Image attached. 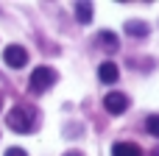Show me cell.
Wrapping results in <instances>:
<instances>
[{
  "label": "cell",
  "instance_id": "6da1fadb",
  "mask_svg": "<svg viewBox=\"0 0 159 156\" xmlns=\"http://www.w3.org/2000/svg\"><path fill=\"white\" fill-rule=\"evenodd\" d=\"M36 117H39V112L31 106V103H17L11 112H8V128L11 131H17V134H31L34 128H36Z\"/></svg>",
  "mask_w": 159,
  "mask_h": 156
},
{
  "label": "cell",
  "instance_id": "7a4b0ae2",
  "mask_svg": "<svg viewBox=\"0 0 159 156\" xmlns=\"http://www.w3.org/2000/svg\"><path fill=\"white\" fill-rule=\"evenodd\" d=\"M56 78H59V73L53 67H36L31 73V89L34 92H45V89H50L56 84Z\"/></svg>",
  "mask_w": 159,
  "mask_h": 156
},
{
  "label": "cell",
  "instance_id": "3957f363",
  "mask_svg": "<svg viewBox=\"0 0 159 156\" xmlns=\"http://www.w3.org/2000/svg\"><path fill=\"white\" fill-rule=\"evenodd\" d=\"M3 61H6L8 67L20 70V67H25V64H28V50H25L22 45H8V47L3 50Z\"/></svg>",
  "mask_w": 159,
  "mask_h": 156
},
{
  "label": "cell",
  "instance_id": "277c9868",
  "mask_svg": "<svg viewBox=\"0 0 159 156\" xmlns=\"http://www.w3.org/2000/svg\"><path fill=\"white\" fill-rule=\"evenodd\" d=\"M103 106H106L109 114H123V112L129 109V98H126L123 92H109V95L103 98Z\"/></svg>",
  "mask_w": 159,
  "mask_h": 156
},
{
  "label": "cell",
  "instance_id": "5b68a950",
  "mask_svg": "<svg viewBox=\"0 0 159 156\" xmlns=\"http://www.w3.org/2000/svg\"><path fill=\"white\" fill-rule=\"evenodd\" d=\"M98 78H101L103 84H115V81L120 78V70H117V64H115V61H103V64L98 67Z\"/></svg>",
  "mask_w": 159,
  "mask_h": 156
},
{
  "label": "cell",
  "instance_id": "8992f818",
  "mask_svg": "<svg viewBox=\"0 0 159 156\" xmlns=\"http://www.w3.org/2000/svg\"><path fill=\"white\" fill-rule=\"evenodd\" d=\"M112 156H143V151L134 142H115L112 145Z\"/></svg>",
  "mask_w": 159,
  "mask_h": 156
},
{
  "label": "cell",
  "instance_id": "52a82bcc",
  "mask_svg": "<svg viewBox=\"0 0 159 156\" xmlns=\"http://www.w3.org/2000/svg\"><path fill=\"white\" fill-rule=\"evenodd\" d=\"M75 20L87 25V22L92 20V3H78V6H75Z\"/></svg>",
  "mask_w": 159,
  "mask_h": 156
},
{
  "label": "cell",
  "instance_id": "ba28073f",
  "mask_svg": "<svg viewBox=\"0 0 159 156\" xmlns=\"http://www.w3.org/2000/svg\"><path fill=\"white\" fill-rule=\"evenodd\" d=\"M126 31H129L131 36H145V33H148V25H145V22H126Z\"/></svg>",
  "mask_w": 159,
  "mask_h": 156
},
{
  "label": "cell",
  "instance_id": "9c48e42d",
  "mask_svg": "<svg viewBox=\"0 0 159 156\" xmlns=\"http://www.w3.org/2000/svg\"><path fill=\"white\" fill-rule=\"evenodd\" d=\"M145 128H148V134H151V137H159V114H151V117H148Z\"/></svg>",
  "mask_w": 159,
  "mask_h": 156
},
{
  "label": "cell",
  "instance_id": "30bf717a",
  "mask_svg": "<svg viewBox=\"0 0 159 156\" xmlns=\"http://www.w3.org/2000/svg\"><path fill=\"white\" fill-rule=\"evenodd\" d=\"M101 42H103L106 47H112V50L117 47V36H115V33H109V31H103V33H101Z\"/></svg>",
  "mask_w": 159,
  "mask_h": 156
},
{
  "label": "cell",
  "instance_id": "8fae6325",
  "mask_svg": "<svg viewBox=\"0 0 159 156\" xmlns=\"http://www.w3.org/2000/svg\"><path fill=\"white\" fill-rule=\"evenodd\" d=\"M3 156H28V154H25L22 148H6V154H3Z\"/></svg>",
  "mask_w": 159,
  "mask_h": 156
},
{
  "label": "cell",
  "instance_id": "7c38bea8",
  "mask_svg": "<svg viewBox=\"0 0 159 156\" xmlns=\"http://www.w3.org/2000/svg\"><path fill=\"white\" fill-rule=\"evenodd\" d=\"M67 156H78V154H67Z\"/></svg>",
  "mask_w": 159,
  "mask_h": 156
},
{
  "label": "cell",
  "instance_id": "4fadbf2b",
  "mask_svg": "<svg viewBox=\"0 0 159 156\" xmlns=\"http://www.w3.org/2000/svg\"><path fill=\"white\" fill-rule=\"evenodd\" d=\"M0 103H3V100H0Z\"/></svg>",
  "mask_w": 159,
  "mask_h": 156
}]
</instances>
